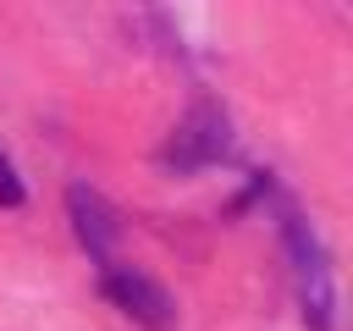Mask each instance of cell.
<instances>
[{
    "instance_id": "3",
    "label": "cell",
    "mask_w": 353,
    "mask_h": 331,
    "mask_svg": "<svg viewBox=\"0 0 353 331\" xmlns=\"http://www.w3.org/2000/svg\"><path fill=\"white\" fill-rule=\"evenodd\" d=\"M105 298H110L121 314L143 320L149 331H171V298H165V287H154L143 270H132V265H105Z\"/></svg>"
},
{
    "instance_id": "5",
    "label": "cell",
    "mask_w": 353,
    "mask_h": 331,
    "mask_svg": "<svg viewBox=\"0 0 353 331\" xmlns=\"http://www.w3.org/2000/svg\"><path fill=\"white\" fill-rule=\"evenodd\" d=\"M0 204L6 210H17L22 204V182H17V171H11V160L0 154Z\"/></svg>"
},
{
    "instance_id": "1",
    "label": "cell",
    "mask_w": 353,
    "mask_h": 331,
    "mask_svg": "<svg viewBox=\"0 0 353 331\" xmlns=\"http://www.w3.org/2000/svg\"><path fill=\"white\" fill-rule=\"evenodd\" d=\"M281 237H287V254H292V276H298V298H303V320L314 331H331V309H336V292H331V259L314 237L309 221L287 215L281 221Z\"/></svg>"
},
{
    "instance_id": "2",
    "label": "cell",
    "mask_w": 353,
    "mask_h": 331,
    "mask_svg": "<svg viewBox=\"0 0 353 331\" xmlns=\"http://www.w3.org/2000/svg\"><path fill=\"white\" fill-rule=\"evenodd\" d=\"M226 143H232L226 110H215V105H193V110L171 127V138H165L160 160H165L171 171H199V166L221 160V154H226Z\"/></svg>"
},
{
    "instance_id": "4",
    "label": "cell",
    "mask_w": 353,
    "mask_h": 331,
    "mask_svg": "<svg viewBox=\"0 0 353 331\" xmlns=\"http://www.w3.org/2000/svg\"><path fill=\"white\" fill-rule=\"evenodd\" d=\"M66 215H72L77 243H83L94 259L110 265V254H116V243H121V221H116V210H110L88 182H72V188H66Z\"/></svg>"
}]
</instances>
